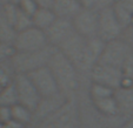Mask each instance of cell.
I'll return each instance as SVG.
<instances>
[{
  "mask_svg": "<svg viewBox=\"0 0 133 128\" xmlns=\"http://www.w3.org/2000/svg\"><path fill=\"white\" fill-rule=\"evenodd\" d=\"M105 44L99 37L87 39L75 33L59 48V51L72 61L79 73H90L99 62Z\"/></svg>",
  "mask_w": 133,
  "mask_h": 128,
  "instance_id": "6da1fadb",
  "label": "cell"
},
{
  "mask_svg": "<svg viewBox=\"0 0 133 128\" xmlns=\"http://www.w3.org/2000/svg\"><path fill=\"white\" fill-rule=\"evenodd\" d=\"M48 67L58 82L60 92L67 98H72L79 88V70L75 68L73 62L61 51L57 49L48 63Z\"/></svg>",
  "mask_w": 133,
  "mask_h": 128,
  "instance_id": "7a4b0ae2",
  "label": "cell"
},
{
  "mask_svg": "<svg viewBox=\"0 0 133 128\" xmlns=\"http://www.w3.org/2000/svg\"><path fill=\"white\" fill-rule=\"evenodd\" d=\"M57 49V47L48 45L32 52H17L11 60L15 74H30L39 68L48 66Z\"/></svg>",
  "mask_w": 133,
  "mask_h": 128,
  "instance_id": "3957f363",
  "label": "cell"
},
{
  "mask_svg": "<svg viewBox=\"0 0 133 128\" xmlns=\"http://www.w3.org/2000/svg\"><path fill=\"white\" fill-rule=\"evenodd\" d=\"M79 109L73 98L67 99L64 105L47 115L46 118L35 122L34 128H78Z\"/></svg>",
  "mask_w": 133,
  "mask_h": 128,
  "instance_id": "277c9868",
  "label": "cell"
},
{
  "mask_svg": "<svg viewBox=\"0 0 133 128\" xmlns=\"http://www.w3.org/2000/svg\"><path fill=\"white\" fill-rule=\"evenodd\" d=\"M133 52L131 45L123 39H117L105 44V48L99 59V63L123 69L127 58Z\"/></svg>",
  "mask_w": 133,
  "mask_h": 128,
  "instance_id": "5b68a950",
  "label": "cell"
},
{
  "mask_svg": "<svg viewBox=\"0 0 133 128\" xmlns=\"http://www.w3.org/2000/svg\"><path fill=\"white\" fill-rule=\"evenodd\" d=\"M17 90L18 103L27 107L34 113L41 101V96L27 74H17L13 80Z\"/></svg>",
  "mask_w": 133,
  "mask_h": 128,
  "instance_id": "8992f818",
  "label": "cell"
},
{
  "mask_svg": "<svg viewBox=\"0 0 133 128\" xmlns=\"http://www.w3.org/2000/svg\"><path fill=\"white\" fill-rule=\"evenodd\" d=\"M48 45L50 44L46 33L34 26L25 31L18 32L13 42L17 52H32V51L41 49Z\"/></svg>",
  "mask_w": 133,
  "mask_h": 128,
  "instance_id": "52a82bcc",
  "label": "cell"
},
{
  "mask_svg": "<svg viewBox=\"0 0 133 128\" xmlns=\"http://www.w3.org/2000/svg\"><path fill=\"white\" fill-rule=\"evenodd\" d=\"M125 28L118 20L112 7L99 10L98 37L105 42L120 39Z\"/></svg>",
  "mask_w": 133,
  "mask_h": 128,
  "instance_id": "ba28073f",
  "label": "cell"
},
{
  "mask_svg": "<svg viewBox=\"0 0 133 128\" xmlns=\"http://www.w3.org/2000/svg\"><path fill=\"white\" fill-rule=\"evenodd\" d=\"M75 32L84 38L98 37L99 10L96 8H81L72 19Z\"/></svg>",
  "mask_w": 133,
  "mask_h": 128,
  "instance_id": "9c48e42d",
  "label": "cell"
},
{
  "mask_svg": "<svg viewBox=\"0 0 133 128\" xmlns=\"http://www.w3.org/2000/svg\"><path fill=\"white\" fill-rule=\"evenodd\" d=\"M27 75L33 82L34 87L37 88V90L39 92L41 99L55 96L61 93L58 82H57V80H55L54 75L51 72L48 66L39 68V69L30 73Z\"/></svg>",
  "mask_w": 133,
  "mask_h": 128,
  "instance_id": "30bf717a",
  "label": "cell"
},
{
  "mask_svg": "<svg viewBox=\"0 0 133 128\" xmlns=\"http://www.w3.org/2000/svg\"><path fill=\"white\" fill-rule=\"evenodd\" d=\"M90 76L92 82L100 83L113 89H118L123 81L124 73L123 69L98 62L90 72Z\"/></svg>",
  "mask_w": 133,
  "mask_h": 128,
  "instance_id": "8fae6325",
  "label": "cell"
},
{
  "mask_svg": "<svg viewBox=\"0 0 133 128\" xmlns=\"http://www.w3.org/2000/svg\"><path fill=\"white\" fill-rule=\"evenodd\" d=\"M45 33L46 37H47L48 44L59 49L77 32H75L74 26H73V23L71 19L57 18L55 21L51 25V27Z\"/></svg>",
  "mask_w": 133,
  "mask_h": 128,
  "instance_id": "7c38bea8",
  "label": "cell"
},
{
  "mask_svg": "<svg viewBox=\"0 0 133 128\" xmlns=\"http://www.w3.org/2000/svg\"><path fill=\"white\" fill-rule=\"evenodd\" d=\"M67 98L66 95H64L63 93L58 94L55 96H51V98H43L38 106L37 111L34 112V120L33 121H39L41 119L46 118L47 115H50L51 113H53L54 111H57L61 105L67 101Z\"/></svg>",
  "mask_w": 133,
  "mask_h": 128,
  "instance_id": "4fadbf2b",
  "label": "cell"
},
{
  "mask_svg": "<svg viewBox=\"0 0 133 128\" xmlns=\"http://www.w3.org/2000/svg\"><path fill=\"white\" fill-rule=\"evenodd\" d=\"M51 8L55 13L57 18L72 20L83 7L79 0H54Z\"/></svg>",
  "mask_w": 133,
  "mask_h": 128,
  "instance_id": "5bb4252c",
  "label": "cell"
},
{
  "mask_svg": "<svg viewBox=\"0 0 133 128\" xmlns=\"http://www.w3.org/2000/svg\"><path fill=\"white\" fill-rule=\"evenodd\" d=\"M112 8L124 28L131 26V19L133 15V0H117Z\"/></svg>",
  "mask_w": 133,
  "mask_h": 128,
  "instance_id": "9a60e30c",
  "label": "cell"
},
{
  "mask_svg": "<svg viewBox=\"0 0 133 128\" xmlns=\"http://www.w3.org/2000/svg\"><path fill=\"white\" fill-rule=\"evenodd\" d=\"M55 19H57V15L52 11V8L39 7L37 12L33 14L32 23L34 27L46 32L51 27V25L55 21Z\"/></svg>",
  "mask_w": 133,
  "mask_h": 128,
  "instance_id": "2e32d148",
  "label": "cell"
},
{
  "mask_svg": "<svg viewBox=\"0 0 133 128\" xmlns=\"http://www.w3.org/2000/svg\"><path fill=\"white\" fill-rule=\"evenodd\" d=\"M92 103L94 106V108L104 116L113 118V116H117L118 114H120L119 106L116 99V93H114V95L108 96V98H104V99H100V100L92 101Z\"/></svg>",
  "mask_w": 133,
  "mask_h": 128,
  "instance_id": "e0dca14e",
  "label": "cell"
},
{
  "mask_svg": "<svg viewBox=\"0 0 133 128\" xmlns=\"http://www.w3.org/2000/svg\"><path fill=\"white\" fill-rule=\"evenodd\" d=\"M116 99L120 113H133V88H118L116 89Z\"/></svg>",
  "mask_w": 133,
  "mask_h": 128,
  "instance_id": "ac0fdd59",
  "label": "cell"
},
{
  "mask_svg": "<svg viewBox=\"0 0 133 128\" xmlns=\"http://www.w3.org/2000/svg\"><path fill=\"white\" fill-rule=\"evenodd\" d=\"M12 120L27 127L34 120V113L25 106L17 103L12 106Z\"/></svg>",
  "mask_w": 133,
  "mask_h": 128,
  "instance_id": "d6986e66",
  "label": "cell"
},
{
  "mask_svg": "<svg viewBox=\"0 0 133 128\" xmlns=\"http://www.w3.org/2000/svg\"><path fill=\"white\" fill-rule=\"evenodd\" d=\"M18 32L15 31L14 26L6 19L3 13V8L0 11V42L13 44L17 37Z\"/></svg>",
  "mask_w": 133,
  "mask_h": 128,
  "instance_id": "ffe728a7",
  "label": "cell"
},
{
  "mask_svg": "<svg viewBox=\"0 0 133 128\" xmlns=\"http://www.w3.org/2000/svg\"><path fill=\"white\" fill-rule=\"evenodd\" d=\"M17 103H18V95L13 82L0 89V106L12 107V106L17 105Z\"/></svg>",
  "mask_w": 133,
  "mask_h": 128,
  "instance_id": "44dd1931",
  "label": "cell"
},
{
  "mask_svg": "<svg viewBox=\"0 0 133 128\" xmlns=\"http://www.w3.org/2000/svg\"><path fill=\"white\" fill-rule=\"evenodd\" d=\"M114 93H116V89H113V88L100 85V83L91 82V87H90L91 101H96V100H100V99H104V98H108V96L114 95Z\"/></svg>",
  "mask_w": 133,
  "mask_h": 128,
  "instance_id": "7402d4cb",
  "label": "cell"
},
{
  "mask_svg": "<svg viewBox=\"0 0 133 128\" xmlns=\"http://www.w3.org/2000/svg\"><path fill=\"white\" fill-rule=\"evenodd\" d=\"M15 72L12 67L11 61L0 63V88L11 85L15 78Z\"/></svg>",
  "mask_w": 133,
  "mask_h": 128,
  "instance_id": "603a6c76",
  "label": "cell"
},
{
  "mask_svg": "<svg viewBox=\"0 0 133 128\" xmlns=\"http://www.w3.org/2000/svg\"><path fill=\"white\" fill-rule=\"evenodd\" d=\"M13 25H14V28L17 32L25 31L33 26L32 18H31L30 15H27L26 13H24L20 8L18 7V12H17V15H15L14 24H13Z\"/></svg>",
  "mask_w": 133,
  "mask_h": 128,
  "instance_id": "cb8c5ba5",
  "label": "cell"
},
{
  "mask_svg": "<svg viewBox=\"0 0 133 128\" xmlns=\"http://www.w3.org/2000/svg\"><path fill=\"white\" fill-rule=\"evenodd\" d=\"M15 51L13 44L7 42H0V63L8 62L12 60V58L15 55Z\"/></svg>",
  "mask_w": 133,
  "mask_h": 128,
  "instance_id": "d4e9b609",
  "label": "cell"
},
{
  "mask_svg": "<svg viewBox=\"0 0 133 128\" xmlns=\"http://www.w3.org/2000/svg\"><path fill=\"white\" fill-rule=\"evenodd\" d=\"M18 7L20 8L24 13H26L27 15H30L31 18L33 17L35 12L39 8V5L37 4L35 0H20L18 3Z\"/></svg>",
  "mask_w": 133,
  "mask_h": 128,
  "instance_id": "484cf974",
  "label": "cell"
},
{
  "mask_svg": "<svg viewBox=\"0 0 133 128\" xmlns=\"http://www.w3.org/2000/svg\"><path fill=\"white\" fill-rule=\"evenodd\" d=\"M123 73H124V76H125V78L133 81V52L130 54V56L127 58L125 65H124Z\"/></svg>",
  "mask_w": 133,
  "mask_h": 128,
  "instance_id": "4316f807",
  "label": "cell"
},
{
  "mask_svg": "<svg viewBox=\"0 0 133 128\" xmlns=\"http://www.w3.org/2000/svg\"><path fill=\"white\" fill-rule=\"evenodd\" d=\"M12 120V107L0 106V122L7 123Z\"/></svg>",
  "mask_w": 133,
  "mask_h": 128,
  "instance_id": "83f0119b",
  "label": "cell"
},
{
  "mask_svg": "<svg viewBox=\"0 0 133 128\" xmlns=\"http://www.w3.org/2000/svg\"><path fill=\"white\" fill-rule=\"evenodd\" d=\"M83 8H96L98 6V0H79Z\"/></svg>",
  "mask_w": 133,
  "mask_h": 128,
  "instance_id": "f1b7e54d",
  "label": "cell"
},
{
  "mask_svg": "<svg viewBox=\"0 0 133 128\" xmlns=\"http://www.w3.org/2000/svg\"><path fill=\"white\" fill-rule=\"evenodd\" d=\"M116 1H117V0H98V6H97V10L112 7V6L116 4Z\"/></svg>",
  "mask_w": 133,
  "mask_h": 128,
  "instance_id": "f546056e",
  "label": "cell"
},
{
  "mask_svg": "<svg viewBox=\"0 0 133 128\" xmlns=\"http://www.w3.org/2000/svg\"><path fill=\"white\" fill-rule=\"evenodd\" d=\"M3 128H27V127H26V126H24V125H20V123L15 122V121H13V120H11L10 122L4 123Z\"/></svg>",
  "mask_w": 133,
  "mask_h": 128,
  "instance_id": "4dcf8cb0",
  "label": "cell"
},
{
  "mask_svg": "<svg viewBox=\"0 0 133 128\" xmlns=\"http://www.w3.org/2000/svg\"><path fill=\"white\" fill-rule=\"evenodd\" d=\"M37 4L39 5V7H47V8H51L52 7V4L54 0H35Z\"/></svg>",
  "mask_w": 133,
  "mask_h": 128,
  "instance_id": "1f68e13d",
  "label": "cell"
},
{
  "mask_svg": "<svg viewBox=\"0 0 133 128\" xmlns=\"http://www.w3.org/2000/svg\"><path fill=\"white\" fill-rule=\"evenodd\" d=\"M20 0H10V3H12V4H15V5H18V3H19Z\"/></svg>",
  "mask_w": 133,
  "mask_h": 128,
  "instance_id": "d6a6232c",
  "label": "cell"
},
{
  "mask_svg": "<svg viewBox=\"0 0 133 128\" xmlns=\"http://www.w3.org/2000/svg\"><path fill=\"white\" fill-rule=\"evenodd\" d=\"M0 3L3 4V5H5V4H7V3H10V0H0Z\"/></svg>",
  "mask_w": 133,
  "mask_h": 128,
  "instance_id": "836d02e7",
  "label": "cell"
},
{
  "mask_svg": "<svg viewBox=\"0 0 133 128\" xmlns=\"http://www.w3.org/2000/svg\"><path fill=\"white\" fill-rule=\"evenodd\" d=\"M131 26L133 27V15H132V19H131Z\"/></svg>",
  "mask_w": 133,
  "mask_h": 128,
  "instance_id": "e575fe53",
  "label": "cell"
},
{
  "mask_svg": "<svg viewBox=\"0 0 133 128\" xmlns=\"http://www.w3.org/2000/svg\"><path fill=\"white\" fill-rule=\"evenodd\" d=\"M3 6H4V5H3V4H1V3H0V11H1V8H3Z\"/></svg>",
  "mask_w": 133,
  "mask_h": 128,
  "instance_id": "d590c367",
  "label": "cell"
},
{
  "mask_svg": "<svg viewBox=\"0 0 133 128\" xmlns=\"http://www.w3.org/2000/svg\"><path fill=\"white\" fill-rule=\"evenodd\" d=\"M78 128H80V127H78Z\"/></svg>",
  "mask_w": 133,
  "mask_h": 128,
  "instance_id": "8d00e7d4",
  "label": "cell"
},
{
  "mask_svg": "<svg viewBox=\"0 0 133 128\" xmlns=\"http://www.w3.org/2000/svg\"><path fill=\"white\" fill-rule=\"evenodd\" d=\"M0 89H1V88H0Z\"/></svg>",
  "mask_w": 133,
  "mask_h": 128,
  "instance_id": "74e56055",
  "label": "cell"
}]
</instances>
